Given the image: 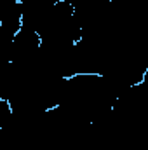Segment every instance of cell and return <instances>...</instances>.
<instances>
[{"mask_svg": "<svg viewBox=\"0 0 148 150\" xmlns=\"http://www.w3.org/2000/svg\"><path fill=\"white\" fill-rule=\"evenodd\" d=\"M12 119H14V115H12V107H11L9 100L0 98V126H2V129H5L12 122Z\"/></svg>", "mask_w": 148, "mask_h": 150, "instance_id": "6da1fadb", "label": "cell"}, {"mask_svg": "<svg viewBox=\"0 0 148 150\" xmlns=\"http://www.w3.org/2000/svg\"><path fill=\"white\" fill-rule=\"evenodd\" d=\"M9 63H11V59H9V56H7L5 49H4V47H0V70H2V68H5Z\"/></svg>", "mask_w": 148, "mask_h": 150, "instance_id": "7a4b0ae2", "label": "cell"}]
</instances>
